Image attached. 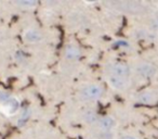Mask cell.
I'll use <instances>...</instances> for the list:
<instances>
[{
    "label": "cell",
    "mask_w": 158,
    "mask_h": 139,
    "mask_svg": "<svg viewBox=\"0 0 158 139\" xmlns=\"http://www.w3.org/2000/svg\"><path fill=\"white\" fill-rule=\"evenodd\" d=\"M107 82L110 84V86L112 88L116 89V90H125L129 87L130 85V78H125V77H118V76H112L108 75Z\"/></svg>",
    "instance_id": "cell-7"
},
{
    "label": "cell",
    "mask_w": 158,
    "mask_h": 139,
    "mask_svg": "<svg viewBox=\"0 0 158 139\" xmlns=\"http://www.w3.org/2000/svg\"><path fill=\"white\" fill-rule=\"evenodd\" d=\"M118 139H139V138L135 136H133V135H123V136L119 137Z\"/></svg>",
    "instance_id": "cell-15"
},
{
    "label": "cell",
    "mask_w": 158,
    "mask_h": 139,
    "mask_svg": "<svg viewBox=\"0 0 158 139\" xmlns=\"http://www.w3.org/2000/svg\"><path fill=\"white\" fill-rule=\"evenodd\" d=\"M99 115L95 111L93 110H87L82 114V119L86 124L88 125H97L98 121H99Z\"/></svg>",
    "instance_id": "cell-11"
},
{
    "label": "cell",
    "mask_w": 158,
    "mask_h": 139,
    "mask_svg": "<svg viewBox=\"0 0 158 139\" xmlns=\"http://www.w3.org/2000/svg\"><path fill=\"white\" fill-rule=\"evenodd\" d=\"M11 93H8V91L6 90H0V104L3 103L5 101H7L8 99H9L10 97H11Z\"/></svg>",
    "instance_id": "cell-14"
},
{
    "label": "cell",
    "mask_w": 158,
    "mask_h": 139,
    "mask_svg": "<svg viewBox=\"0 0 158 139\" xmlns=\"http://www.w3.org/2000/svg\"><path fill=\"white\" fill-rule=\"evenodd\" d=\"M135 74L142 80H152L157 74V68L152 63H140L135 67Z\"/></svg>",
    "instance_id": "cell-4"
},
{
    "label": "cell",
    "mask_w": 158,
    "mask_h": 139,
    "mask_svg": "<svg viewBox=\"0 0 158 139\" xmlns=\"http://www.w3.org/2000/svg\"><path fill=\"white\" fill-rule=\"evenodd\" d=\"M23 40H24L26 44L29 45H36L39 44V42L42 41L44 39V35L37 28H34V27H29V28H26L24 32H23Z\"/></svg>",
    "instance_id": "cell-5"
},
{
    "label": "cell",
    "mask_w": 158,
    "mask_h": 139,
    "mask_svg": "<svg viewBox=\"0 0 158 139\" xmlns=\"http://www.w3.org/2000/svg\"><path fill=\"white\" fill-rule=\"evenodd\" d=\"M0 111L6 116H14L19 114L21 111V100L16 96L12 95L7 101L0 104Z\"/></svg>",
    "instance_id": "cell-2"
},
{
    "label": "cell",
    "mask_w": 158,
    "mask_h": 139,
    "mask_svg": "<svg viewBox=\"0 0 158 139\" xmlns=\"http://www.w3.org/2000/svg\"><path fill=\"white\" fill-rule=\"evenodd\" d=\"M81 50L78 46L74 44H69L65 47L64 49V58H65L67 61H78L80 58H81Z\"/></svg>",
    "instance_id": "cell-8"
},
{
    "label": "cell",
    "mask_w": 158,
    "mask_h": 139,
    "mask_svg": "<svg viewBox=\"0 0 158 139\" xmlns=\"http://www.w3.org/2000/svg\"><path fill=\"white\" fill-rule=\"evenodd\" d=\"M156 100H157V96L152 90H143L136 95V101L142 104L155 103Z\"/></svg>",
    "instance_id": "cell-9"
},
{
    "label": "cell",
    "mask_w": 158,
    "mask_h": 139,
    "mask_svg": "<svg viewBox=\"0 0 158 139\" xmlns=\"http://www.w3.org/2000/svg\"><path fill=\"white\" fill-rule=\"evenodd\" d=\"M107 74L112 76H118V77L130 78L132 73V70L128 64L123 63V62H115L107 65Z\"/></svg>",
    "instance_id": "cell-3"
},
{
    "label": "cell",
    "mask_w": 158,
    "mask_h": 139,
    "mask_svg": "<svg viewBox=\"0 0 158 139\" xmlns=\"http://www.w3.org/2000/svg\"><path fill=\"white\" fill-rule=\"evenodd\" d=\"M97 126L101 132H113L117 126V121L112 115H104L99 119Z\"/></svg>",
    "instance_id": "cell-6"
},
{
    "label": "cell",
    "mask_w": 158,
    "mask_h": 139,
    "mask_svg": "<svg viewBox=\"0 0 158 139\" xmlns=\"http://www.w3.org/2000/svg\"><path fill=\"white\" fill-rule=\"evenodd\" d=\"M13 3L16 7L25 10H31L38 6V2L35 0H18V1H14Z\"/></svg>",
    "instance_id": "cell-12"
},
{
    "label": "cell",
    "mask_w": 158,
    "mask_h": 139,
    "mask_svg": "<svg viewBox=\"0 0 158 139\" xmlns=\"http://www.w3.org/2000/svg\"><path fill=\"white\" fill-rule=\"evenodd\" d=\"M154 27H155V28H157V29H158V19L155 21V23H154Z\"/></svg>",
    "instance_id": "cell-16"
},
{
    "label": "cell",
    "mask_w": 158,
    "mask_h": 139,
    "mask_svg": "<svg viewBox=\"0 0 158 139\" xmlns=\"http://www.w3.org/2000/svg\"><path fill=\"white\" fill-rule=\"evenodd\" d=\"M104 95V88L101 85L98 84H90L82 87L78 93V98L81 101H97L101 99L102 96Z\"/></svg>",
    "instance_id": "cell-1"
},
{
    "label": "cell",
    "mask_w": 158,
    "mask_h": 139,
    "mask_svg": "<svg viewBox=\"0 0 158 139\" xmlns=\"http://www.w3.org/2000/svg\"><path fill=\"white\" fill-rule=\"evenodd\" d=\"M31 108H24L20 111L19 113V117H18V121H16V126L18 127H23L25 126L28 121L31 119Z\"/></svg>",
    "instance_id": "cell-10"
},
{
    "label": "cell",
    "mask_w": 158,
    "mask_h": 139,
    "mask_svg": "<svg viewBox=\"0 0 158 139\" xmlns=\"http://www.w3.org/2000/svg\"><path fill=\"white\" fill-rule=\"evenodd\" d=\"M114 48H123V49H127L130 47V44L127 41V40H123V39H119L116 40V41L113 44Z\"/></svg>",
    "instance_id": "cell-13"
}]
</instances>
